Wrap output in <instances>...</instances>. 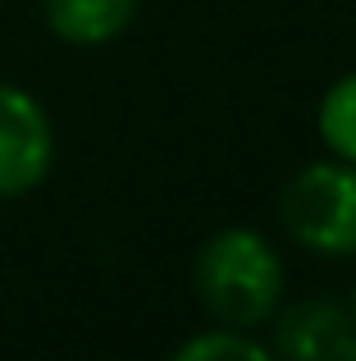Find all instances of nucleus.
I'll use <instances>...</instances> for the list:
<instances>
[{"mask_svg": "<svg viewBox=\"0 0 356 361\" xmlns=\"http://www.w3.org/2000/svg\"><path fill=\"white\" fill-rule=\"evenodd\" d=\"M284 256L260 229L233 224L201 243L192 261V288L215 325L265 329L284 307Z\"/></svg>", "mask_w": 356, "mask_h": 361, "instance_id": "1", "label": "nucleus"}, {"mask_svg": "<svg viewBox=\"0 0 356 361\" xmlns=\"http://www.w3.org/2000/svg\"><path fill=\"white\" fill-rule=\"evenodd\" d=\"M279 224L302 252L324 261L356 256V165L324 156L302 165L279 192Z\"/></svg>", "mask_w": 356, "mask_h": 361, "instance_id": "2", "label": "nucleus"}, {"mask_svg": "<svg viewBox=\"0 0 356 361\" xmlns=\"http://www.w3.org/2000/svg\"><path fill=\"white\" fill-rule=\"evenodd\" d=\"M55 123L27 87L0 78V202L27 197L51 178Z\"/></svg>", "mask_w": 356, "mask_h": 361, "instance_id": "3", "label": "nucleus"}, {"mask_svg": "<svg viewBox=\"0 0 356 361\" xmlns=\"http://www.w3.org/2000/svg\"><path fill=\"white\" fill-rule=\"evenodd\" d=\"M265 343L293 361H356V325L348 302L302 298L274 311Z\"/></svg>", "mask_w": 356, "mask_h": 361, "instance_id": "4", "label": "nucleus"}, {"mask_svg": "<svg viewBox=\"0 0 356 361\" xmlns=\"http://www.w3.org/2000/svg\"><path fill=\"white\" fill-rule=\"evenodd\" d=\"M142 0H42V18L64 46H110L133 27Z\"/></svg>", "mask_w": 356, "mask_h": 361, "instance_id": "5", "label": "nucleus"}, {"mask_svg": "<svg viewBox=\"0 0 356 361\" xmlns=\"http://www.w3.org/2000/svg\"><path fill=\"white\" fill-rule=\"evenodd\" d=\"M315 133L329 156L356 165V69L324 87L320 106H315Z\"/></svg>", "mask_w": 356, "mask_h": 361, "instance_id": "6", "label": "nucleus"}, {"mask_svg": "<svg viewBox=\"0 0 356 361\" xmlns=\"http://www.w3.org/2000/svg\"><path fill=\"white\" fill-rule=\"evenodd\" d=\"M178 361H265L274 357L265 338H256V329H233V325H210L201 334L183 338L174 348Z\"/></svg>", "mask_w": 356, "mask_h": 361, "instance_id": "7", "label": "nucleus"}, {"mask_svg": "<svg viewBox=\"0 0 356 361\" xmlns=\"http://www.w3.org/2000/svg\"><path fill=\"white\" fill-rule=\"evenodd\" d=\"M348 311H352V325H356V293H352V302H348Z\"/></svg>", "mask_w": 356, "mask_h": 361, "instance_id": "8", "label": "nucleus"}]
</instances>
